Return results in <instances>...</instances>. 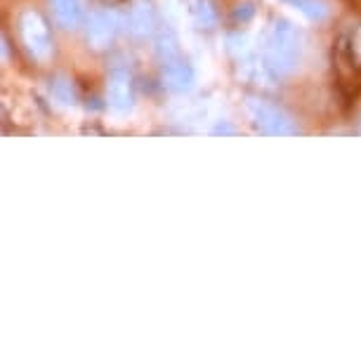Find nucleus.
Returning a JSON list of instances; mask_svg holds the SVG:
<instances>
[{"label":"nucleus","instance_id":"1","mask_svg":"<svg viewBox=\"0 0 361 361\" xmlns=\"http://www.w3.org/2000/svg\"><path fill=\"white\" fill-rule=\"evenodd\" d=\"M300 54H302V38L300 31L288 19H279L271 26L267 47H264V59L267 69L274 76H290L300 66Z\"/></svg>","mask_w":361,"mask_h":361},{"label":"nucleus","instance_id":"2","mask_svg":"<svg viewBox=\"0 0 361 361\" xmlns=\"http://www.w3.org/2000/svg\"><path fill=\"white\" fill-rule=\"evenodd\" d=\"M248 111L253 116V123L260 128L264 135H274V137H288V135H298V126L283 109H279L271 102L250 97Z\"/></svg>","mask_w":361,"mask_h":361},{"label":"nucleus","instance_id":"3","mask_svg":"<svg viewBox=\"0 0 361 361\" xmlns=\"http://www.w3.org/2000/svg\"><path fill=\"white\" fill-rule=\"evenodd\" d=\"M19 33H22L26 50H29L33 59L43 62V59L50 57L52 38H50V29H47V22L40 17V12L24 10L22 17H19Z\"/></svg>","mask_w":361,"mask_h":361},{"label":"nucleus","instance_id":"4","mask_svg":"<svg viewBox=\"0 0 361 361\" xmlns=\"http://www.w3.org/2000/svg\"><path fill=\"white\" fill-rule=\"evenodd\" d=\"M116 36V19L109 12H94L87 19V43L94 50H104L111 45V40Z\"/></svg>","mask_w":361,"mask_h":361},{"label":"nucleus","instance_id":"5","mask_svg":"<svg viewBox=\"0 0 361 361\" xmlns=\"http://www.w3.org/2000/svg\"><path fill=\"white\" fill-rule=\"evenodd\" d=\"M106 94H109V104L114 109H128L133 104V78L126 69H114L111 76H109V85H106Z\"/></svg>","mask_w":361,"mask_h":361},{"label":"nucleus","instance_id":"6","mask_svg":"<svg viewBox=\"0 0 361 361\" xmlns=\"http://www.w3.org/2000/svg\"><path fill=\"white\" fill-rule=\"evenodd\" d=\"M163 80L170 90H177V92H185L192 87L194 83V71L185 59H173V62L163 64Z\"/></svg>","mask_w":361,"mask_h":361},{"label":"nucleus","instance_id":"7","mask_svg":"<svg viewBox=\"0 0 361 361\" xmlns=\"http://www.w3.org/2000/svg\"><path fill=\"white\" fill-rule=\"evenodd\" d=\"M54 19L64 29H76L83 22V10H80L78 0H50Z\"/></svg>","mask_w":361,"mask_h":361},{"label":"nucleus","instance_id":"8","mask_svg":"<svg viewBox=\"0 0 361 361\" xmlns=\"http://www.w3.org/2000/svg\"><path fill=\"white\" fill-rule=\"evenodd\" d=\"M130 29L135 36H147V33L154 31V10L149 3H137L135 8L130 10Z\"/></svg>","mask_w":361,"mask_h":361},{"label":"nucleus","instance_id":"9","mask_svg":"<svg viewBox=\"0 0 361 361\" xmlns=\"http://www.w3.org/2000/svg\"><path fill=\"white\" fill-rule=\"evenodd\" d=\"M156 54H159L161 64H168L173 59H180V45H177L175 33L170 29H161L156 36Z\"/></svg>","mask_w":361,"mask_h":361},{"label":"nucleus","instance_id":"10","mask_svg":"<svg viewBox=\"0 0 361 361\" xmlns=\"http://www.w3.org/2000/svg\"><path fill=\"white\" fill-rule=\"evenodd\" d=\"M293 5L302 12L305 17H310L312 22H322L329 15V8H326V3L322 0H293Z\"/></svg>","mask_w":361,"mask_h":361},{"label":"nucleus","instance_id":"11","mask_svg":"<svg viewBox=\"0 0 361 361\" xmlns=\"http://www.w3.org/2000/svg\"><path fill=\"white\" fill-rule=\"evenodd\" d=\"M199 22L206 26V29H213L217 24V10L213 8L210 0H199Z\"/></svg>","mask_w":361,"mask_h":361},{"label":"nucleus","instance_id":"12","mask_svg":"<svg viewBox=\"0 0 361 361\" xmlns=\"http://www.w3.org/2000/svg\"><path fill=\"white\" fill-rule=\"evenodd\" d=\"M343 40L347 45V52L352 54V59L359 64V69H361V29L357 33H352V36H343Z\"/></svg>","mask_w":361,"mask_h":361}]
</instances>
